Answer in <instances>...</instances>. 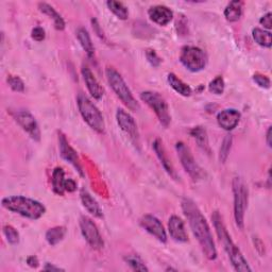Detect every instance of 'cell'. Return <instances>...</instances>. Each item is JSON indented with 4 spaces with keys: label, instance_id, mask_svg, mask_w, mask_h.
Returning <instances> with one entry per match:
<instances>
[{
    "label": "cell",
    "instance_id": "ba28073f",
    "mask_svg": "<svg viewBox=\"0 0 272 272\" xmlns=\"http://www.w3.org/2000/svg\"><path fill=\"white\" fill-rule=\"evenodd\" d=\"M180 61L189 72L198 73L206 67L207 56L199 47L185 46L181 50Z\"/></svg>",
    "mask_w": 272,
    "mask_h": 272
},
{
    "label": "cell",
    "instance_id": "d6986e66",
    "mask_svg": "<svg viewBox=\"0 0 272 272\" xmlns=\"http://www.w3.org/2000/svg\"><path fill=\"white\" fill-rule=\"evenodd\" d=\"M153 150L155 151L158 160L161 161L162 166L164 167L166 172L171 176L172 179H174V180L178 179V175H176V173L174 171V168L171 164V162H170V160H169V157L165 151V148H164V146H163V143L161 140L157 139L153 142Z\"/></svg>",
    "mask_w": 272,
    "mask_h": 272
},
{
    "label": "cell",
    "instance_id": "3957f363",
    "mask_svg": "<svg viewBox=\"0 0 272 272\" xmlns=\"http://www.w3.org/2000/svg\"><path fill=\"white\" fill-rule=\"evenodd\" d=\"M2 206L26 218L37 220L46 213V208L40 202L24 196H9L3 199Z\"/></svg>",
    "mask_w": 272,
    "mask_h": 272
},
{
    "label": "cell",
    "instance_id": "4dcf8cb0",
    "mask_svg": "<svg viewBox=\"0 0 272 272\" xmlns=\"http://www.w3.org/2000/svg\"><path fill=\"white\" fill-rule=\"evenodd\" d=\"M211 93L215 95H222L224 92V80L222 77H216L209 85Z\"/></svg>",
    "mask_w": 272,
    "mask_h": 272
},
{
    "label": "cell",
    "instance_id": "cb8c5ba5",
    "mask_svg": "<svg viewBox=\"0 0 272 272\" xmlns=\"http://www.w3.org/2000/svg\"><path fill=\"white\" fill-rule=\"evenodd\" d=\"M167 81H168L169 85L176 93H179L180 95H182V96L188 97V96H190V95H192L193 90H192V88H190V86L187 85L186 83H184L183 81L176 77L174 74H169L167 77Z\"/></svg>",
    "mask_w": 272,
    "mask_h": 272
},
{
    "label": "cell",
    "instance_id": "b9f144b4",
    "mask_svg": "<svg viewBox=\"0 0 272 272\" xmlns=\"http://www.w3.org/2000/svg\"><path fill=\"white\" fill-rule=\"evenodd\" d=\"M271 132H272V128L269 127V129L267 131V134H266V142H267L268 147H270V148L272 146V143H271Z\"/></svg>",
    "mask_w": 272,
    "mask_h": 272
},
{
    "label": "cell",
    "instance_id": "9c48e42d",
    "mask_svg": "<svg viewBox=\"0 0 272 272\" xmlns=\"http://www.w3.org/2000/svg\"><path fill=\"white\" fill-rule=\"evenodd\" d=\"M175 148L182 166L184 167L185 171L192 176V179L195 181L203 179L206 173H204L203 169L197 164V162L192 152H190L189 148L182 142L176 143Z\"/></svg>",
    "mask_w": 272,
    "mask_h": 272
},
{
    "label": "cell",
    "instance_id": "ffe728a7",
    "mask_svg": "<svg viewBox=\"0 0 272 272\" xmlns=\"http://www.w3.org/2000/svg\"><path fill=\"white\" fill-rule=\"evenodd\" d=\"M80 198H81V201H82V203H83L84 208L88 211V213H90L95 217H97V218H101V217H103L102 210L99 207L98 202L92 197V195L87 192L85 188L81 189Z\"/></svg>",
    "mask_w": 272,
    "mask_h": 272
},
{
    "label": "cell",
    "instance_id": "52a82bcc",
    "mask_svg": "<svg viewBox=\"0 0 272 272\" xmlns=\"http://www.w3.org/2000/svg\"><path fill=\"white\" fill-rule=\"evenodd\" d=\"M141 99L152 108L161 124L165 128H167L170 124L171 117L169 114V107L166 100L163 98L158 93L151 90L143 92L141 94Z\"/></svg>",
    "mask_w": 272,
    "mask_h": 272
},
{
    "label": "cell",
    "instance_id": "4316f807",
    "mask_svg": "<svg viewBox=\"0 0 272 272\" xmlns=\"http://www.w3.org/2000/svg\"><path fill=\"white\" fill-rule=\"evenodd\" d=\"M66 235V228L65 226H54L49 229L46 233V240L51 246H56Z\"/></svg>",
    "mask_w": 272,
    "mask_h": 272
},
{
    "label": "cell",
    "instance_id": "f1b7e54d",
    "mask_svg": "<svg viewBox=\"0 0 272 272\" xmlns=\"http://www.w3.org/2000/svg\"><path fill=\"white\" fill-rule=\"evenodd\" d=\"M107 8L110 9V11L113 12V14L116 15L119 19L125 20L129 16V12L127 7L119 2H114V0H110V2L106 3Z\"/></svg>",
    "mask_w": 272,
    "mask_h": 272
},
{
    "label": "cell",
    "instance_id": "d6a6232c",
    "mask_svg": "<svg viewBox=\"0 0 272 272\" xmlns=\"http://www.w3.org/2000/svg\"><path fill=\"white\" fill-rule=\"evenodd\" d=\"M231 146H232V136L226 135L223 142H222L221 148H220V154H219L220 162L224 163L226 161L229 153H230V150H231Z\"/></svg>",
    "mask_w": 272,
    "mask_h": 272
},
{
    "label": "cell",
    "instance_id": "e0dca14e",
    "mask_svg": "<svg viewBox=\"0 0 272 272\" xmlns=\"http://www.w3.org/2000/svg\"><path fill=\"white\" fill-rule=\"evenodd\" d=\"M148 15L153 22L160 26H166L172 20L173 13L165 6H154L149 9Z\"/></svg>",
    "mask_w": 272,
    "mask_h": 272
},
{
    "label": "cell",
    "instance_id": "603a6c76",
    "mask_svg": "<svg viewBox=\"0 0 272 272\" xmlns=\"http://www.w3.org/2000/svg\"><path fill=\"white\" fill-rule=\"evenodd\" d=\"M242 14V3L238 0L231 2L225 10H224V17L230 22H235L240 19Z\"/></svg>",
    "mask_w": 272,
    "mask_h": 272
},
{
    "label": "cell",
    "instance_id": "d4e9b609",
    "mask_svg": "<svg viewBox=\"0 0 272 272\" xmlns=\"http://www.w3.org/2000/svg\"><path fill=\"white\" fill-rule=\"evenodd\" d=\"M52 189L59 196H63L65 193V172L62 168L57 167L52 172Z\"/></svg>",
    "mask_w": 272,
    "mask_h": 272
},
{
    "label": "cell",
    "instance_id": "2e32d148",
    "mask_svg": "<svg viewBox=\"0 0 272 272\" xmlns=\"http://www.w3.org/2000/svg\"><path fill=\"white\" fill-rule=\"evenodd\" d=\"M240 120V113L235 110V108H226V110L221 111L218 116H217V121L218 125L226 130L231 131L236 128L238 122Z\"/></svg>",
    "mask_w": 272,
    "mask_h": 272
},
{
    "label": "cell",
    "instance_id": "30bf717a",
    "mask_svg": "<svg viewBox=\"0 0 272 272\" xmlns=\"http://www.w3.org/2000/svg\"><path fill=\"white\" fill-rule=\"evenodd\" d=\"M80 229L81 233H82L83 237L87 241V243L93 249H102L104 246L103 239L100 235L99 230L97 225L94 223V221L88 218V217L82 216L80 218Z\"/></svg>",
    "mask_w": 272,
    "mask_h": 272
},
{
    "label": "cell",
    "instance_id": "5b68a950",
    "mask_svg": "<svg viewBox=\"0 0 272 272\" xmlns=\"http://www.w3.org/2000/svg\"><path fill=\"white\" fill-rule=\"evenodd\" d=\"M77 103L80 114L82 115L83 119L86 121V124L96 132L103 133L105 129L104 119L102 114L97 108V106L82 93H80L78 95Z\"/></svg>",
    "mask_w": 272,
    "mask_h": 272
},
{
    "label": "cell",
    "instance_id": "44dd1931",
    "mask_svg": "<svg viewBox=\"0 0 272 272\" xmlns=\"http://www.w3.org/2000/svg\"><path fill=\"white\" fill-rule=\"evenodd\" d=\"M38 9L40 12L44 13V14H46L47 16H49L50 18L53 19L54 27H56L57 30L62 31L65 29V21H64L63 17L50 5H48L46 3H40V4H38Z\"/></svg>",
    "mask_w": 272,
    "mask_h": 272
},
{
    "label": "cell",
    "instance_id": "1f68e13d",
    "mask_svg": "<svg viewBox=\"0 0 272 272\" xmlns=\"http://www.w3.org/2000/svg\"><path fill=\"white\" fill-rule=\"evenodd\" d=\"M4 234L11 244H16L19 241V234L16 231V229L13 228L12 225H5L4 226Z\"/></svg>",
    "mask_w": 272,
    "mask_h": 272
},
{
    "label": "cell",
    "instance_id": "e575fe53",
    "mask_svg": "<svg viewBox=\"0 0 272 272\" xmlns=\"http://www.w3.org/2000/svg\"><path fill=\"white\" fill-rule=\"evenodd\" d=\"M146 58H147L148 62L150 63L153 67H158L161 62H162L161 58L157 56L156 52L154 50H152V49H148L146 51Z\"/></svg>",
    "mask_w": 272,
    "mask_h": 272
},
{
    "label": "cell",
    "instance_id": "d590c367",
    "mask_svg": "<svg viewBox=\"0 0 272 272\" xmlns=\"http://www.w3.org/2000/svg\"><path fill=\"white\" fill-rule=\"evenodd\" d=\"M253 81L254 82L263 88H269L270 87V80L268 77L261 75V74H255L253 76Z\"/></svg>",
    "mask_w": 272,
    "mask_h": 272
},
{
    "label": "cell",
    "instance_id": "8fae6325",
    "mask_svg": "<svg viewBox=\"0 0 272 272\" xmlns=\"http://www.w3.org/2000/svg\"><path fill=\"white\" fill-rule=\"evenodd\" d=\"M116 120L119 128L129 136V139L134 144V146L140 148V133L134 118L125 110L118 108L116 112Z\"/></svg>",
    "mask_w": 272,
    "mask_h": 272
},
{
    "label": "cell",
    "instance_id": "4fadbf2b",
    "mask_svg": "<svg viewBox=\"0 0 272 272\" xmlns=\"http://www.w3.org/2000/svg\"><path fill=\"white\" fill-rule=\"evenodd\" d=\"M14 117L17 121V124L30 135L32 140L36 142L40 141V130L35 118L32 116L31 113H29L28 111H19L15 113Z\"/></svg>",
    "mask_w": 272,
    "mask_h": 272
},
{
    "label": "cell",
    "instance_id": "60d3db41",
    "mask_svg": "<svg viewBox=\"0 0 272 272\" xmlns=\"http://www.w3.org/2000/svg\"><path fill=\"white\" fill-rule=\"evenodd\" d=\"M43 270H45V271H64V269H62L60 267H57V266H54L52 264H49V263H47L45 265V267L43 268Z\"/></svg>",
    "mask_w": 272,
    "mask_h": 272
},
{
    "label": "cell",
    "instance_id": "9a60e30c",
    "mask_svg": "<svg viewBox=\"0 0 272 272\" xmlns=\"http://www.w3.org/2000/svg\"><path fill=\"white\" fill-rule=\"evenodd\" d=\"M84 79V82L87 86V89L89 92V94L92 95V97L94 99H101L103 94H104V89L103 87L100 85V83L98 82V80L96 79V77L94 76V74L92 73V71L87 66H83L82 67V71H81Z\"/></svg>",
    "mask_w": 272,
    "mask_h": 272
},
{
    "label": "cell",
    "instance_id": "74e56055",
    "mask_svg": "<svg viewBox=\"0 0 272 272\" xmlns=\"http://www.w3.org/2000/svg\"><path fill=\"white\" fill-rule=\"evenodd\" d=\"M64 188H65V192H68V193H74L75 190L77 189V183H76L74 180H72V179L65 180Z\"/></svg>",
    "mask_w": 272,
    "mask_h": 272
},
{
    "label": "cell",
    "instance_id": "8992f818",
    "mask_svg": "<svg viewBox=\"0 0 272 272\" xmlns=\"http://www.w3.org/2000/svg\"><path fill=\"white\" fill-rule=\"evenodd\" d=\"M233 194L235 222L239 229H243L244 214H246L249 201V189L240 176L233 179Z\"/></svg>",
    "mask_w": 272,
    "mask_h": 272
},
{
    "label": "cell",
    "instance_id": "7402d4cb",
    "mask_svg": "<svg viewBox=\"0 0 272 272\" xmlns=\"http://www.w3.org/2000/svg\"><path fill=\"white\" fill-rule=\"evenodd\" d=\"M77 37H78L80 45L82 46L83 50L87 54V57L89 59H94L95 58V48H94V45L92 43V39H90V36H89L87 30H85L84 28H80L77 32Z\"/></svg>",
    "mask_w": 272,
    "mask_h": 272
},
{
    "label": "cell",
    "instance_id": "836d02e7",
    "mask_svg": "<svg viewBox=\"0 0 272 272\" xmlns=\"http://www.w3.org/2000/svg\"><path fill=\"white\" fill-rule=\"evenodd\" d=\"M7 82L10 85V87L18 93H22L25 90V84L22 82V80L19 77L16 76H9L7 79Z\"/></svg>",
    "mask_w": 272,
    "mask_h": 272
},
{
    "label": "cell",
    "instance_id": "ab89813d",
    "mask_svg": "<svg viewBox=\"0 0 272 272\" xmlns=\"http://www.w3.org/2000/svg\"><path fill=\"white\" fill-rule=\"evenodd\" d=\"M27 264H28L30 267L36 268L38 266V260L36 256H29L27 258Z\"/></svg>",
    "mask_w": 272,
    "mask_h": 272
},
{
    "label": "cell",
    "instance_id": "f35d334b",
    "mask_svg": "<svg viewBox=\"0 0 272 272\" xmlns=\"http://www.w3.org/2000/svg\"><path fill=\"white\" fill-rule=\"evenodd\" d=\"M271 16H272V14L269 12V13H267V14H265V15L260 19L261 25L264 26L265 28L268 29V30H270V29H271V27H272V26H271Z\"/></svg>",
    "mask_w": 272,
    "mask_h": 272
},
{
    "label": "cell",
    "instance_id": "5bb4252c",
    "mask_svg": "<svg viewBox=\"0 0 272 272\" xmlns=\"http://www.w3.org/2000/svg\"><path fill=\"white\" fill-rule=\"evenodd\" d=\"M141 225L161 242L167 241L166 231L162 222L153 215H145L141 219Z\"/></svg>",
    "mask_w": 272,
    "mask_h": 272
},
{
    "label": "cell",
    "instance_id": "ac0fdd59",
    "mask_svg": "<svg viewBox=\"0 0 272 272\" xmlns=\"http://www.w3.org/2000/svg\"><path fill=\"white\" fill-rule=\"evenodd\" d=\"M168 230L170 236L179 242H186L188 240V236L185 230V225L183 220L178 216H171L168 221Z\"/></svg>",
    "mask_w": 272,
    "mask_h": 272
},
{
    "label": "cell",
    "instance_id": "f546056e",
    "mask_svg": "<svg viewBox=\"0 0 272 272\" xmlns=\"http://www.w3.org/2000/svg\"><path fill=\"white\" fill-rule=\"evenodd\" d=\"M126 263L135 271H148L149 269L145 263L141 260L138 255H129L125 257Z\"/></svg>",
    "mask_w": 272,
    "mask_h": 272
},
{
    "label": "cell",
    "instance_id": "277c9868",
    "mask_svg": "<svg viewBox=\"0 0 272 272\" xmlns=\"http://www.w3.org/2000/svg\"><path fill=\"white\" fill-rule=\"evenodd\" d=\"M105 74L108 84H110V86L115 92L117 97L122 101V103H124L131 111L134 112L139 111L141 106L139 102L133 97L129 86L125 82V80L121 77V75L112 67H108Z\"/></svg>",
    "mask_w": 272,
    "mask_h": 272
},
{
    "label": "cell",
    "instance_id": "7a4b0ae2",
    "mask_svg": "<svg viewBox=\"0 0 272 272\" xmlns=\"http://www.w3.org/2000/svg\"><path fill=\"white\" fill-rule=\"evenodd\" d=\"M212 220L217 232V235H218L220 241L222 242L223 248L228 253L230 261L234 266L235 270L240 272H251L252 269L250 268L246 258L243 257L239 248L233 242L232 238H231V236L229 235L228 230L222 221V217L220 216V214L218 212H215L212 215Z\"/></svg>",
    "mask_w": 272,
    "mask_h": 272
},
{
    "label": "cell",
    "instance_id": "8d00e7d4",
    "mask_svg": "<svg viewBox=\"0 0 272 272\" xmlns=\"http://www.w3.org/2000/svg\"><path fill=\"white\" fill-rule=\"evenodd\" d=\"M31 36L34 40H36V42H42V40L45 39L46 33L42 27H35V28L32 30Z\"/></svg>",
    "mask_w": 272,
    "mask_h": 272
},
{
    "label": "cell",
    "instance_id": "83f0119b",
    "mask_svg": "<svg viewBox=\"0 0 272 272\" xmlns=\"http://www.w3.org/2000/svg\"><path fill=\"white\" fill-rule=\"evenodd\" d=\"M252 35L255 42L260 46L266 47V48L271 47L272 38H271V33L269 31H266L260 28H255L252 31Z\"/></svg>",
    "mask_w": 272,
    "mask_h": 272
},
{
    "label": "cell",
    "instance_id": "7c38bea8",
    "mask_svg": "<svg viewBox=\"0 0 272 272\" xmlns=\"http://www.w3.org/2000/svg\"><path fill=\"white\" fill-rule=\"evenodd\" d=\"M59 148H60L61 156L66 162L71 163L81 176H84L85 174H84L82 165H81L80 158L77 152L75 151V149L70 145V143H68V141L66 140V136L62 132H59Z\"/></svg>",
    "mask_w": 272,
    "mask_h": 272
},
{
    "label": "cell",
    "instance_id": "484cf974",
    "mask_svg": "<svg viewBox=\"0 0 272 272\" xmlns=\"http://www.w3.org/2000/svg\"><path fill=\"white\" fill-rule=\"evenodd\" d=\"M190 135L195 139L198 146L203 149L204 151L210 153V146H209V138L207 130L203 127H196L192 131H190Z\"/></svg>",
    "mask_w": 272,
    "mask_h": 272
},
{
    "label": "cell",
    "instance_id": "6da1fadb",
    "mask_svg": "<svg viewBox=\"0 0 272 272\" xmlns=\"http://www.w3.org/2000/svg\"><path fill=\"white\" fill-rule=\"evenodd\" d=\"M182 210L188 220L194 236L200 243L204 255L211 261L216 260L217 250L215 241L206 217L203 216L197 204L192 199L184 198L182 200Z\"/></svg>",
    "mask_w": 272,
    "mask_h": 272
}]
</instances>
